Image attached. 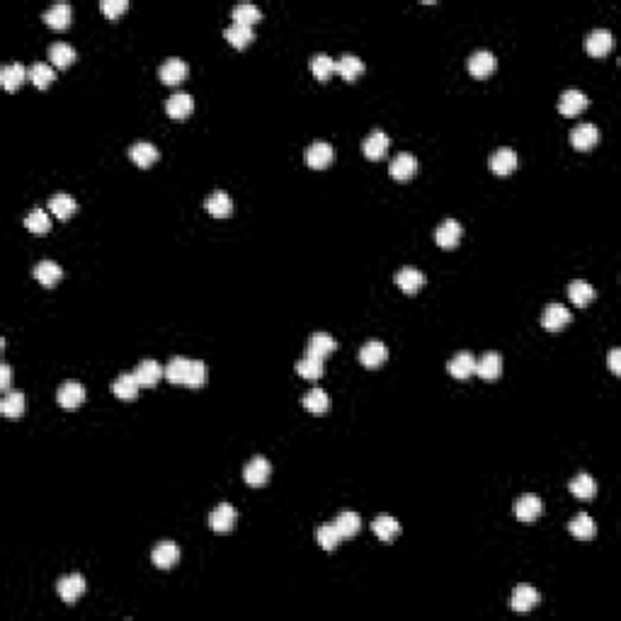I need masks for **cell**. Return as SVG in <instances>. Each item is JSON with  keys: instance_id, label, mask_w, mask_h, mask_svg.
<instances>
[{"instance_id": "9a60e30c", "label": "cell", "mask_w": 621, "mask_h": 621, "mask_svg": "<svg viewBox=\"0 0 621 621\" xmlns=\"http://www.w3.org/2000/svg\"><path fill=\"white\" fill-rule=\"evenodd\" d=\"M417 172V158L413 154H398L391 160V177L398 182H406L413 180Z\"/></svg>"}, {"instance_id": "f5cc1de1", "label": "cell", "mask_w": 621, "mask_h": 621, "mask_svg": "<svg viewBox=\"0 0 621 621\" xmlns=\"http://www.w3.org/2000/svg\"><path fill=\"white\" fill-rule=\"evenodd\" d=\"M609 369H612V374H621V349L614 347L612 352H609Z\"/></svg>"}, {"instance_id": "2e32d148", "label": "cell", "mask_w": 621, "mask_h": 621, "mask_svg": "<svg viewBox=\"0 0 621 621\" xmlns=\"http://www.w3.org/2000/svg\"><path fill=\"white\" fill-rule=\"evenodd\" d=\"M151 558H154L156 568L167 570V568H172V565H177V561H180V546L172 544V541H163V544H158L154 549Z\"/></svg>"}, {"instance_id": "8fae6325", "label": "cell", "mask_w": 621, "mask_h": 621, "mask_svg": "<svg viewBox=\"0 0 621 621\" xmlns=\"http://www.w3.org/2000/svg\"><path fill=\"white\" fill-rule=\"evenodd\" d=\"M335 158V151L330 144H325V141H315V144H310L306 149V163L308 167H313V170H323V167H328L330 163H333Z\"/></svg>"}, {"instance_id": "52a82bcc", "label": "cell", "mask_w": 621, "mask_h": 621, "mask_svg": "<svg viewBox=\"0 0 621 621\" xmlns=\"http://www.w3.org/2000/svg\"><path fill=\"white\" fill-rule=\"evenodd\" d=\"M386 359H388V349L381 340H369V342H364L362 349H359V362H362L367 369L381 367Z\"/></svg>"}, {"instance_id": "8992f818", "label": "cell", "mask_w": 621, "mask_h": 621, "mask_svg": "<svg viewBox=\"0 0 621 621\" xmlns=\"http://www.w3.org/2000/svg\"><path fill=\"white\" fill-rule=\"evenodd\" d=\"M461 233H464V229H461V224L456 219H447L442 221L440 226H437L435 231V240L440 248L449 250V248H456L461 240Z\"/></svg>"}, {"instance_id": "d4e9b609", "label": "cell", "mask_w": 621, "mask_h": 621, "mask_svg": "<svg viewBox=\"0 0 621 621\" xmlns=\"http://www.w3.org/2000/svg\"><path fill=\"white\" fill-rule=\"evenodd\" d=\"M71 15H73L71 5L56 3V5H51V8L44 10V22L53 29H66L68 24H71Z\"/></svg>"}, {"instance_id": "e575fe53", "label": "cell", "mask_w": 621, "mask_h": 621, "mask_svg": "<svg viewBox=\"0 0 621 621\" xmlns=\"http://www.w3.org/2000/svg\"><path fill=\"white\" fill-rule=\"evenodd\" d=\"M76 209H78L76 199L68 197V194H63V192H58V194H53L51 199H49V211H51V214L56 216V219H61V221L71 219V216L76 214Z\"/></svg>"}, {"instance_id": "277c9868", "label": "cell", "mask_w": 621, "mask_h": 621, "mask_svg": "<svg viewBox=\"0 0 621 621\" xmlns=\"http://www.w3.org/2000/svg\"><path fill=\"white\" fill-rule=\"evenodd\" d=\"M270 473H272V466H270V461L265 459V456H253V459H250L248 464H245V468H243L245 483H248V486H253V488L265 486V483H267V478H270Z\"/></svg>"}, {"instance_id": "e0dca14e", "label": "cell", "mask_w": 621, "mask_h": 621, "mask_svg": "<svg viewBox=\"0 0 621 621\" xmlns=\"http://www.w3.org/2000/svg\"><path fill=\"white\" fill-rule=\"evenodd\" d=\"M492 71H495V56L490 51L481 49V51L471 53V58H468V73L473 78H488Z\"/></svg>"}, {"instance_id": "83f0119b", "label": "cell", "mask_w": 621, "mask_h": 621, "mask_svg": "<svg viewBox=\"0 0 621 621\" xmlns=\"http://www.w3.org/2000/svg\"><path fill=\"white\" fill-rule=\"evenodd\" d=\"M136 379H139L141 386H156L160 381V376H165V367L156 362V359H144V362L136 367Z\"/></svg>"}, {"instance_id": "7dc6e473", "label": "cell", "mask_w": 621, "mask_h": 621, "mask_svg": "<svg viewBox=\"0 0 621 621\" xmlns=\"http://www.w3.org/2000/svg\"><path fill=\"white\" fill-rule=\"evenodd\" d=\"M0 413L5 417H19L24 413V396L19 391H8L0 403Z\"/></svg>"}, {"instance_id": "3957f363", "label": "cell", "mask_w": 621, "mask_h": 621, "mask_svg": "<svg viewBox=\"0 0 621 621\" xmlns=\"http://www.w3.org/2000/svg\"><path fill=\"white\" fill-rule=\"evenodd\" d=\"M56 398H58V406H61L63 411H78V408L83 406V401H85V386L78 381H66V383H61Z\"/></svg>"}, {"instance_id": "44dd1931", "label": "cell", "mask_w": 621, "mask_h": 621, "mask_svg": "<svg viewBox=\"0 0 621 621\" xmlns=\"http://www.w3.org/2000/svg\"><path fill=\"white\" fill-rule=\"evenodd\" d=\"M488 163H490V170L495 172V175L505 177L517 167V154L512 149H507V146H502V149H497L495 154L490 156Z\"/></svg>"}, {"instance_id": "ba28073f", "label": "cell", "mask_w": 621, "mask_h": 621, "mask_svg": "<svg viewBox=\"0 0 621 621\" xmlns=\"http://www.w3.org/2000/svg\"><path fill=\"white\" fill-rule=\"evenodd\" d=\"M187 73H190V66H187L182 58H167V61H163L160 68H158V76H160V81L165 83V85H177V83H182L187 78Z\"/></svg>"}, {"instance_id": "60d3db41", "label": "cell", "mask_w": 621, "mask_h": 621, "mask_svg": "<svg viewBox=\"0 0 621 621\" xmlns=\"http://www.w3.org/2000/svg\"><path fill=\"white\" fill-rule=\"evenodd\" d=\"M333 524L338 527V531H340V536H342V539H352V536L359 531V527H362V520H359L357 512L345 510V512H340L338 520H335Z\"/></svg>"}, {"instance_id": "603a6c76", "label": "cell", "mask_w": 621, "mask_h": 621, "mask_svg": "<svg viewBox=\"0 0 621 621\" xmlns=\"http://www.w3.org/2000/svg\"><path fill=\"white\" fill-rule=\"evenodd\" d=\"M206 211H209L214 219H226V216H231V211H233V201H231V197L226 194L224 190H214L209 197H206Z\"/></svg>"}, {"instance_id": "5b68a950", "label": "cell", "mask_w": 621, "mask_h": 621, "mask_svg": "<svg viewBox=\"0 0 621 621\" xmlns=\"http://www.w3.org/2000/svg\"><path fill=\"white\" fill-rule=\"evenodd\" d=\"M541 512H544V502H541V497L534 495V492H527V495H522L520 500L515 502V515L520 522L539 520Z\"/></svg>"}, {"instance_id": "74e56055", "label": "cell", "mask_w": 621, "mask_h": 621, "mask_svg": "<svg viewBox=\"0 0 621 621\" xmlns=\"http://www.w3.org/2000/svg\"><path fill=\"white\" fill-rule=\"evenodd\" d=\"M568 297L578 308H585L595 299V289H593V284L585 282V279H575V282H570V287H568Z\"/></svg>"}, {"instance_id": "816d5d0a", "label": "cell", "mask_w": 621, "mask_h": 621, "mask_svg": "<svg viewBox=\"0 0 621 621\" xmlns=\"http://www.w3.org/2000/svg\"><path fill=\"white\" fill-rule=\"evenodd\" d=\"M10 381H13V369H10L8 364H3V367H0V388H3L5 393L10 391Z\"/></svg>"}, {"instance_id": "7402d4cb", "label": "cell", "mask_w": 621, "mask_h": 621, "mask_svg": "<svg viewBox=\"0 0 621 621\" xmlns=\"http://www.w3.org/2000/svg\"><path fill=\"white\" fill-rule=\"evenodd\" d=\"M192 110H194V100L187 92H175L165 100V112L172 119H185L192 115Z\"/></svg>"}, {"instance_id": "836d02e7", "label": "cell", "mask_w": 621, "mask_h": 621, "mask_svg": "<svg viewBox=\"0 0 621 621\" xmlns=\"http://www.w3.org/2000/svg\"><path fill=\"white\" fill-rule=\"evenodd\" d=\"M447 369H449V374L454 379H468L471 374H476V357L471 352H459L452 357Z\"/></svg>"}, {"instance_id": "30bf717a", "label": "cell", "mask_w": 621, "mask_h": 621, "mask_svg": "<svg viewBox=\"0 0 621 621\" xmlns=\"http://www.w3.org/2000/svg\"><path fill=\"white\" fill-rule=\"evenodd\" d=\"M83 593H85V578L83 575L73 573L58 580V595H61V599L66 604H76Z\"/></svg>"}, {"instance_id": "4fadbf2b", "label": "cell", "mask_w": 621, "mask_h": 621, "mask_svg": "<svg viewBox=\"0 0 621 621\" xmlns=\"http://www.w3.org/2000/svg\"><path fill=\"white\" fill-rule=\"evenodd\" d=\"M539 602H541V597L534 588H529V585H520V588L512 593L510 607L515 609V612L524 614V612H531Z\"/></svg>"}, {"instance_id": "f1b7e54d", "label": "cell", "mask_w": 621, "mask_h": 621, "mask_svg": "<svg viewBox=\"0 0 621 621\" xmlns=\"http://www.w3.org/2000/svg\"><path fill=\"white\" fill-rule=\"evenodd\" d=\"M61 277H63V270L53 260H42V263L34 265V279L39 284H44V287H53V284H58Z\"/></svg>"}, {"instance_id": "bcb514c9", "label": "cell", "mask_w": 621, "mask_h": 621, "mask_svg": "<svg viewBox=\"0 0 621 621\" xmlns=\"http://www.w3.org/2000/svg\"><path fill=\"white\" fill-rule=\"evenodd\" d=\"M315 541L320 544V549L335 551L340 541H342V536H340V531L335 524H320L318 529H315Z\"/></svg>"}, {"instance_id": "d6a6232c", "label": "cell", "mask_w": 621, "mask_h": 621, "mask_svg": "<svg viewBox=\"0 0 621 621\" xmlns=\"http://www.w3.org/2000/svg\"><path fill=\"white\" fill-rule=\"evenodd\" d=\"M568 488L575 497H580V500H593V497L597 495V483H595V478L590 476V473H578V476L568 483Z\"/></svg>"}, {"instance_id": "8d00e7d4", "label": "cell", "mask_w": 621, "mask_h": 621, "mask_svg": "<svg viewBox=\"0 0 621 621\" xmlns=\"http://www.w3.org/2000/svg\"><path fill=\"white\" fill-rule=\"evenodd\" d=\"M335 347H338V342H335V338H330L328 333H315V335H310V340H308L310 357L325 359L328 354L335 352Z\"/></svg>"}, {"instance_id": "b9f144b4", "label": "cell", "mask_w": 621, "mask_h": 621, "mask_svg": "<svg viewBox=\"0 0 621 621\" xmlns=\"http://www.w3.org/2000/svg\"><path fill=\"white\" fill-rule=\"evenodd\" d=\"M49 58H51L53 66L66 68V66H71V63L76 61V49H73L71 44H66V42H56V44L49 47Z\"/></svg>"}, {"instance_id": "f6af8a7d", "label": "cell", "mask_w": 621, "mask_h": 621, "mask_svg": "<svg viewBox=\"0 0 621 621\" xmlns=\"http://www.w3.org/2000/svg\"><path fill=\"white\" fill-rule=\"evenodd\" d=\"M53 78H56V73H53V68L49 66V63L37 61V63H32V66H29V81H32L34 85L39 88V90H44V88L51 85Z\"/></svg>"}, {"instance_id": "7c38bea8", "label": "cell", "mask_w": 621, "mask_h": 621, "mask_svg": "<svg viewBox=\"0 0 621 621\" xmlns=\"http://www.w3.org/2000/svg\"><path fill=\"white\" fill-rule=\"evenodd\" d=\"M588 95H585V92H580V90H575V88H570V90H565L563 95H561V100H558V112L561 115H565V117H575V115H580V112L585 110V107H588Z\"/></svg>"}, {"instance_id": "ee69618b", "label": "cell", "mask_w": 621, "mask_h": 621, "mask_svg": "<svg viewBox=\"0 0 621 621\" xmlns=\"http://www.w3.org/2000/svg\"><path fill=\"white\" fill-rule=\"evenodd\" d=\"M231 17H233V22H240V24L253 27V24L263 17V10H260L258 5H253V3H238L233 10H231Z\"/></svg>"}, {"instance_id": "484cf974", "label": "cell", "mask_w": 621, "mask_h": 621, "mask_svg": "<svg viewBox=\"0 0 621 621\" xmlns=\"http://www.w3.org/2000/svg\"><path fill=\"white\" fill-rule=\"evenodd\" d=\"M476 374L486 381H492L502 374V357L497 352H488L483 354L481 359L476 362Z\"/></svg>"}, {"instance_id": "681fc988", "label": "cell", "mask_w": 621, "mask_h": 621, "mask_svg": "<svg viewBox=\"0 0 621 621\" xmlns=\"http://www.w3.org/2000/svg\"><path fill=\"white\" fill-rule=\"evenodd\" d=\"M297 374L304 379H320L323 376V359L306 354V357L297 362Z\"/></svg>"}, {"instance_id": "c3c4849f", "label": "cell", "mask_w": 621, "mask_h": 621, "mask_svg": "<svg viewBox=\"0 0 621 621\" xmlns=\"http://www.w3.org/2000/svg\"><path fill=\"white\" fill-rule=\"evenodd\" d=\"M310 71L318 81H328L330 76L335 73V58H330L328 53H315L310 58Z\"/></svg>"}, {"instance_id": "d6986e66", "label": "cell", "mask_w": 621, "mask_h": 621, "mask_svg": "<svg viewBox=\"0 0 621 621\" xmlns=\"http://www.w3.org/2000/svg\"><path fill=\"white\" fill-rule=\"evenodd\" d=\"M388 146H391V139H388L383 131L376 129V131H372L367 139H364L362 151H364V156H367L369 160H379V158H383L388 154Z\"/></svg>"}, {"instance_id": "f35d334b", "label": "cell", "mask_w": 621, "mask_h": 621, "mask_svg": "<svg viewBox=\"0 0 621 621\" xmlns=\"http://www.w3.org/2000/svg\"><path fill=\"white\" fill-rule=\"evenodd\" d=\"M49 214H51V211H44L42 206L29 211V214L24 216V226H27V231H32V233H37V235L49 233V229H51V219H49Z\"/></svg>"}, {"instance_id": "6da1fadb", "label": "cell", "mask_w": 621, "mask_h": 621, "mask_svg": "<svg viewBox=\"0 0 621 621\" xmlns=\"http://www.w3.org/2000/svg\"><path fill=\"white\" fill-rule=\"evenodd\" d=\"M165 379L170 383H185V386L199 388L206 381V367L199 359L172 357L165 367Z\"/></svg>"}, {"instance_id": "cb8c5ba5", "label": "cell", "mask_w": 621, "mask_h": 621, "mask_svg": "<svg viewBox=\"0 0 621 621\" xmlns=\"http://www.w3.org/2000/svg\"><path fill=\"white\" fill-rule=\"evenodd\" d=\"M139 379H136V374H122V376L115 379V383H112V393H115L117 398H122V401H134L136 396H139Z\"/></svg>"}, {"instance_id": "5bb4252c", "label": "cell", "mask_w": 621, "mask_h": 621, "mask_svg": "<svg viewBox=\"0 0 621 621\" xmlns=\"http://www.w3.org/2000/svg\"><path fill=\"white\" fill-rule=\"evenodd\" d=\"M570 310L563 306V304H549V306L544 308V315H541V323H544L546 330H551V333H556V330H561L563 325L570 323Z\"/></svg>"}, {"instance_id": "ac0fdd59", "label": "cell", "mask_w": 621, "mask_h": 621, "mask_svg": "<svg viewBox=\"0 0 621 621\" xmlns=\"http://www.w3.org/2000/svg\"><path fill=\"white\" fill-rule=\"evenodd\" d=\"M27 78H29V68H24L19 61L8 63V66H3V71H0V83H3V88L8 92L17 90Z\"/></svg>"}, {"instance_id": "ab89813d", "label": "cell", "mask_w": 621, "mask_h": 621, "mask_svg": "<svg viewBox=\"0 0 621 621\" xmlns=\"http://www.w3.org/2000/svg\"><path fill=\"white\" fill-rule=\"evenodd\" d=\"M226 39H229V44H233L235 49H243L253 42L255 34H253V27H248V24L231 22L229 27H226Z\"/></svg>"}, {"instance_id": "f546056e", "label": "cell", "mask_w": 621, "mask_h": 621, "mask_svg": "<svg viewBox=\"0 0 621 621\" xmlns=\"http://www.w3.org/2000/svg\"><path fill=\"white\" fill-rule=\"evenodd\" d=\"M129 158L139 167H151L158 158H160V151H158L154 144H149V141H139V144H134L129 149Z\"/></svg>"}, {"instance_id": "f907efd6", "label": "cell", "mask_w": 621, "mask_h": 621, "mask_svg": "<svg viewBox=\"0 0 621 621\" xmlns=\"http://www.w3.org/2000/svg\"><path fill=\"white\" fill-rule=\"evenodd\" d=\"M100 8H102V13H105L107 17L117 19L126 8H129V3H126V0H102Z\"/></svg>"}, {"instance_id": "ffe728a7", "label": "cell", "mask_w": 621, "mask_h": 621, "mask_svg": "<svg viewBox=\"0 0 621 621\" xmlns=\"http://www.w3.org/2000/svg\"><path fill=\"white\" fill-rule=\"evenodd\" d=\"M612 44H614V39H612V32H609V29H593V32L588 34V42H585V47H588V53L590 56H597V58H602L604 53L609 51V49H612Z\"/></svg>"}, {"instance_id": "7a4b0ae2", "label": "cell", "mask_w": 621, "mask_h": 621, "mask_svg": "<svg viewBox=\"0 0 621 621\" xmlns=\"http://www.w3.org/2000/svg\"><path fill=\"white\" fill-rule=\"evenodd\" d=\"M235 522H238V510H235L233 505H229V502L216 505L214 510H211V515H209V527L214 531H219V534L231 531L235 527Z\"/></svg>"}, {"instance_id": "1f68e13d", "label": "cell", "mask_w": 621, "mask_h": 621, "mask_svg": "<svg viewBox=\"0 0 621 621\" xmlns=\"http://www.w3.org/2000/svg\"><path fill=\"white\" fill-rule=\"evenodd\" d=\"M335 73H340L345 81H354V78H359L364 73V61L354 56V53H345V56H340L335 61Z\"/></svg>"}, {"instance_id": "4dcf8cb0", "label": "cell", "mask_w": 621, "mask_h": 621, "mask_svg": "<svg viewBox=\"0 0 621 621\" xmlns=\"http://www.w3.org/2000/svg\"><path fill=\"white\" fill-rule=\"evenodd\" d=\"M396 284L403 289L406 294H415L417 289L425 284V274L415 267H401L396 272Z\"/></svg>"}, {"instance_id": "9c48e42d", "label": "cell", "mask_w": 621, "mask_h": 621, "mask_svg": "<svg viewBox=\"0 0 621 621\" xmlns=\"http://www.w3.org/2000/svg\"><path fill=\"white\" fill-rule=\"evenodd\" d=\"M597 141H599V129L595 124H590V122H583V124H578L570 131V144L578 151H590L593 146H597Z\"/></svg>"}, {"instance_id": "7bdbcfd3", "label": "cell", "mask_w": 621, "mask_h": 621, "mask_svg": "<svg viewBox=\"0 0 621 621\" xmlns=\"http://www.w3.org/2000/svg\"><path fill=\"white\" fill-rule=\"evenodd\" d=\"M304 408H306L308 413H313V415H323V413H328V408H330L328 393H325L323 388H310L306 396H304Z\"/></svg>"}, {"instance_id": "d590c367", "label": "cell", "mask_w": 621, "mask_h": 621, "mask_svg": "<svg viewBox=\"0 0 621 621\" xmlns=\"http://www.w3.org/2000/svg\"><path fill=\"white\" fill-rule=\"evenodd\" d=\"M372 529H374V534H376L381 541H386V544H391V541L401 534V524H398V520H393V517H388V515H379L376 520H374Z\"/></svg>"}, {"instance_id": "4316f807", "label": "cell", "mask_w": 621, "mask_h": 621, "mask_svg": "<svg viewBox=\"0 0 621 621\" xmlns=\"http://www.w3.org/2000/svg\"><path fill=\"white\" fill-rule=\"evenodd\" d=\"M568 531L575 536V539H580V541H590L595 534H597V524H595V520H593V517H590V515L580 512V515H575L573 520H570Z\"/></svg>"}]
</instances>
